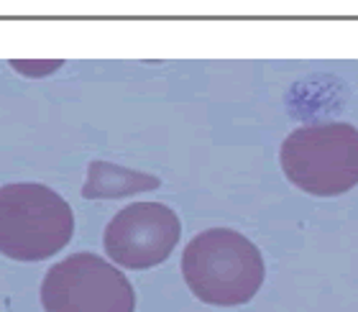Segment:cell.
Here are the masks:
<instances>
[{
    "mask_svg": "<svg viewBox=\"0 0 358 312\" xmlns=\"http://www.w3.org/2000/svg\"><path fill=\"white\" fill-rule=\"evenodd\" d=\"M182 274L192 295L208 305H246L264 284V256L243 233L210 228L187 243Z\"/></svg>",
    "mask_w": 358,
    "mask_h": 312,
    "instance_id": "obj_1",
    "label": "cell"
},
{
    "mask_svg": "<svg viewBox=\"0 0 358 312\" xmlns=\"http://www.w3.org/2000/svg\"><path fill=\"white\" fill-rule=\"evenodd\" d=\"M75 231L69 202L52 187L15 182L0 187V253L41 261L59 253Z\"/></svg>",
    "mask_w": 358,
    "mask_h": 312,
    "instance_id": "obj_2",
    "label": "cell"
},
{
    "mask_svg": "<svg viewBox=\"0 0 358 312\" xmlns=\"http://www.w3.org/2000/svg\"><path fill=\"white\" fill-rule=\"evenodd\" d=\"M282 169L292 185L317 197L343 194L358 185V128L310 123L282 143Z\"/></svg>",
    "mask_w": 358,
    "mask_h": 312,
    "instance_id": "obj_3",
    "label": "cell"
},
{
    "mask_svg": "<svg viewBox=\"0 0 358 312\" xmlns=\"http://www.w3.org/2000/svg\"><path fill=\"white\" fill-rule=\"evenodd\" d=\"M46 312H134L136 295L123 271L97 253H72L41 284Z\"/></svg>",
    "mask_w": 358,
    "mask_h": 312,
    "instance_id": "obj_4",
    "label": "cell"
},
{
    "mask_svg": "<svg viewBox=\"0 0 358 312\" xmlns=\"http://www.w3.org/2000/svg\"><path fill=\"white\" fill-rule=\"evenodd\" d=\"M177 213L162 202H134L105 228V251L123 269H151L169 259L179 243Z\"/></svg>",
    "mask_w": 358,
    "mask_h": 312,
    "instance_id": "obj_5",
    "label": "cell"
}]
</instances>
